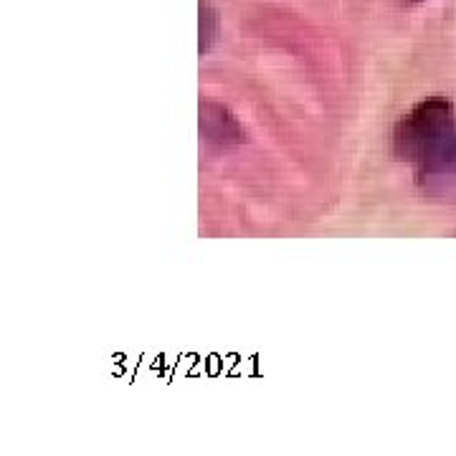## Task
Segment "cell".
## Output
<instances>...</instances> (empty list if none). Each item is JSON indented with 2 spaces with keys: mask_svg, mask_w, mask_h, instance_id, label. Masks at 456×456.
Listing matches in <instances>:
<instances>
[{
  "mask_svg": "<svg viewBox=\"0 0 456 456\" xmlns=\"http://www.w3.org/2000/svg\"><path fill=\"white\" fill-rule=\"evenodd\" d=\"M200 137L213 147H236L246 140L241 122L224 104L200 102Z\"/></svg>",
  "mask_w": 456,
  "mask_h": 456,
  "instance_id": "obj_2",
  "label": "cell"
},
{
  "mask_svg": "<svg viewBox=\"0 0 456 456\" xmlns=\"http://www.w3.org/2000/svg\"><path fill=\"white\" fill-rule=\"evenodd\" d=\"M403 5H421V3H426V0H401Z\"/></svg>",
  "mask_w": 456,
  "mask_h": 456,
  "instance_id": "obj_5",
  "label": "cell"
},
{
  "mask_svg": "<svg viewBox=\"0 0 456 456\" xmlns=\"http://www.w3.org/2000/svg\"><path fill=\"white\" fill-rule=\"evenodd\" d=\"M216 36H218V13L213 11L208 0H200V53L211 51Z\"/></svg>",
  "mask_w": 456,
  "mask_h": 456,
  "instance_id": "obj_4",
  "label": "cell"
},
{
  "mask_svg": "<svg viewBox=\"0 0 456 456\" xmlns=\"http://www.w3.org/2000/svg\"><path fill=\"white\" fill-rule=\"evenodd\" d=\"M421 178H452L456 175V122L449 137L444 140V145L439 147V152L431 158V163L426 165L424 170H419Z\"/></svg>",
  "mask_w": 456,
  "mask_h": 456,
  "instance_id": "obj_3",
  "label": "cell"
},
{
  "mask_svg": "<svg viewBox=\"0 0 456 456\" xmlns=\"http://www.w3.org/2000/svg\"><path fill=\"white\" fill-rule=\"evenodd\" d=\"M454 122V107L446 99L431 97L413 104L391 132L393 158L411 163L416 170H424L449 137Z\"/></svg>",
  "mask_w": 456,
  "mask_h": 456,
  "instance_id": "obj_1",
  "label": "cell"
}]
</instances>
